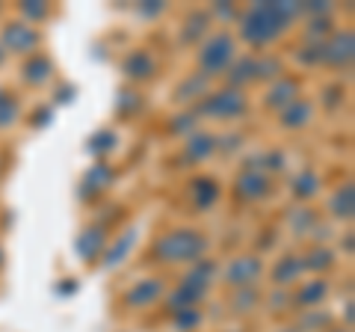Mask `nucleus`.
<instances>
[{
    "instance_id": "nucleus-8",
    "label": "nucleus",
    "mask_w": 355,
    "mask_h": 332,
    "mask_svg": "<svg viewBox=\"0 0 355 332\" xmlns=\"http://www.w3.org/2000/svg\"><path fill=\"white\" fill-rule=\"evenodd\" d=\"M163 297V282L160 279H142L125 294V303L130 308H148Z\"/></svg>"
},
{
    "instance_id": "nucleus-9",
    "label": "nucleus",
    "mask_w": 355,
    "mask_h": 332,
    "mask_svg": "<svg viewBox=\"0 0 355 332\" xmlns=\"http://www.w3.org/2000/svg\"><path fill=\"white\" fill-rule=\"evenodd\" d=\"M234 190L243 199H263L270 193V175H266V169H243Z\"/></svg>"
},
{
    "instance_id": "nucleus-12",
    "label": "nucleus",
    "mask_w": 355,
    "mask_h": 332,
    "mask_svg": "<svg viewBox=\"0 0 355 332\" xmlns=\"http://www.w3.org/2000/svg\"><path fill=\"white\" fill-rule=\"evenodd\" d=\"M296 98H299V83L291 81V77H279L272 90L266 92V107H272V110H287V107L296 101Z\"/></svg>"
},
{
    "instance_id": "nucleus-7",
    "label": "nucleus",
    "mask_w": 355,
    "mask_h": 332,
    "mask_svg": "<svg viewBox=\"0 0 355 332\" xmlns=\"http://www.w3.org/2000/svg\"><path fill=\"white\" fill-rule=\"evenodd\" d=\"M258 276H261V261L254 256H240L225 267V282L234 285L237 291L240 288H249V282H254Z\"/></svg>"
},
{
    "instance_id": "nucleus-28",
    "label": "nucleus",
    "mask_w": 355,
    "mask_h": 332,
    "mask_svg": "<svg viewBox=\"0 0 355 332\" xmlns=\"http://www.w3.org/2000/svg\"><path fill=\"white\" fill-rule=\"evenodd\" d=\"M24 13L33 15V18H44V15H48V9H44V6H36V9H33V6H24Z\"/></svg>"
},
{
    "instance_id": "nucleus-16",
    "label": "nucleus",
    "mask_w": 355,
    "mask_h": 332,
    "mask_svg": "<svg viewBox=\"0 0 355 332\" xmlns=\"http://www.w3.org/2000/svg\"><path fill=\"white\" fill-rule=\"evenodd\" d=\"M193 196H196V202L202 205V208H210L219 199V187L210 181V179H198V181H193Z\"/></svg>"
},
{
    "instance_id": "nucleus-10",
    "label": "nucleus",
    "mask_w": 355,
    "mask_h": 332,
    "mask_svg": "<svg viewBox=\"0 0 355 332\" xmlns=\"http://www.w3.org/2000/svg\"><path fill=\"white\" fill-rule=\"evenodd\" d=\"M121 69H125V74L133 77V81H148V77H154V72H157V63H154L148 51H130L125 63H121Z\"/></svg>"
},
{
    "instance_id": "nucleus-18",
    "label": "nucleus",
    "mask_w": 355,
    "mask_h": 332,
    "mask_svg": "<svg viewBox=\"0 0 355 332\" xmlns=\"http://www.w3.org/2000/svg\"><path fill=\"white\" fill-rule=\"evenodd\" d=\"M320 190V179L311 169H305V172H299L296 175V181H293V196H302V199H308V196H314Z\"/></svg>"
},
{
    "instance_id": "nucleus-14",
    "label": "nucleus",
    "mask_w": 355,
    "mask_h": 332,
    "mask_svg": "<svg viewBox=\"0 0 355 332\" xmlns=\"http://www.w3.org/2000/svg\"><path fill=\"white\" fill-rule=\"evenodd\" d=\"M53 74V63L44 57V53H36L27 65H24V81L27 83H44Z\"/></svg>"
},
{
    "instance_id": "nucleus-17",
    "label": "nucleus",
    "mask_w": 355,
    "mask_h": 332,
    "mask_svg": "<svg viewBox=\"0 0 355 332\" xmlns=\"http://www.w3.org/2000/svg\"><path fill=\"white\" fill-rule=\"evenodd\" d=\"M187 151V158L190 160H205L210 151H214V137H207V134H196L190 140V146L184 149Z\"/></svg>"
},
{
    "instance_id": "nucleus-15",
    "label": "nucleus",
    "mask_w": 355,
    "mask_h": 332,
    "mask_svg": "<svg viewBox=\"0 0 355 332\" xmlns=\"http://www.w3.org/2000/svg\"><path fill=\"white\" fill-rule=\"evenodd\" d=\"M331 214L338 219H352V184L340 187L335 193V199H331Z\"/></svg>"
},
{
    "instance_id": "nucleus-4",
    "label": "nucleus",
    "mask_w": 355,
    "mask_h": 332,
    "mask_svg": "<svg viewBox=\"0 0 355 332\" xmlns=\"http://www.w3.org/2000/svg\"><path fill=\"white\" fill-rule=\"evenodd\" d=\"M198 110L207 116H216V119H237L246 113V98H243L240 90H225V92H214L205 98V104H198Z\"/></svg>"
},
{
    "instance_id": "nucleus-13",
    "label": "nucleus",
    "mask_w": 355,
    "mask_h": 332,
    "mask_svg": "<svg viewBox=\"0 0 355 332\" xmlns=\"http://www.w3.org/2000/svg\"><path fill=\"white\" fill-rule=\"evenodd\" d=\"M311 113H314V107H311V101H305V98H296V101L282 110V122L284 128H302L311 122Z\"/></svg>"
},
{
    "instance_id": "nucleus-6",
    "label": "nucleus",
    "mask_w": 355,
    "mask_h": 332,
    "mask_svg": "<svg viewBox=\"0 0 355 332\" xmlns=\"http://www.w3.org/2000/svg\"><path fill=\"white\" fill-rule=\"evenodd\" d=\"M3 45H6V51H12V53H30V51H36V45H39V33H36L33 24L18 21V24L3 27Z\"/></svg>"
},
{
    "instance_id": "nucleus-23",
    "label": "nucleus",
    "mask_w": 355,
    "mask_h": 332,
    "mask_svg": "<svg viewBox=\"0 0 355 332\" xmlns=\"http://www.w3.org/2000/svg\"><path fill=\"white\" fill-rule=\"evenodd\" d=\"M128 247H133V235H130V231H125V235L119 238V243L113 247V252H110V256H104V267H116V264L121 261V256L128 252Z\"/></svg>"
},
{
    "instance_id": "nucleus-22",
    "label": "nucleus",
    "mask_w": 355,
    "mask_h": 332,
    "mask_svg": "<svg viewBox=\"0 0 355 332\" xmlns=\"http://www.w3.org/2000/svg\"><path fill=\"white\" fill-rule=\"evenodd\" d=\"M323 297H326V282H311L296 294V300L302 306H314V303L323 300Z\"/></svg>"
},
{
    "instance_id": "nucleus-2",
    "label": "nucleus",
    "mask_w": 355,
    "mask_h": 332,
    "mask_svg": "<svg viewBox=\"0 0 355 332\" xmlns=\"http://www.w3.org/2000/svg\"><path fill=\"white\" fill-rule=\"evenodd\" d=\"M207 238L196 229H175L169 235H163L151 247V256L163 264H181V261H196L205 252Z\"/></svg>"
},
{
    "instance_id": "nucleus-26",
    "label": "nucleus",
    "mask_w": 355,
    "mask_h": 332,
    "mask_svg": "<svg viewBox=\"0 0 355 332\" xmlns=\"http://www.w3.org/2000/svg\"><path fill=\"white\" fill-rule=\"evenodd\" d=\"M86 181L92 184V190H104V187L110 184V172H107V166H95V169H89Z\"/></svg>"
},
{
    "instance_id": "nucleus-27",
    "label": "nucleus",
    "mask_w": 355,
    "mask_h": 332,
    "mask_svg": "<svg viewBox=\"0 0 355 332\" xmlns=\"http://www.w3.org/2000/svg\"><path fill=\"white\" fill-rule=\"evenodd\" d=\"M305 261H308V267H311V270H314V267H317V261H323V264H320V267H329V261H331V256H329V252H326V249H317V252H314V256H308Z\"/></svg>"
},
{
    "instance_id": "nucleus-5",
    "label": "nucleus",
    "mask_w": 355,
    "mask_h": 332,
    "mask_svg": "<svg viewBox=\"0 0 355 332\" xmlns=\"http://www.w3.org/2000/svg\"><path fill=\"white\" fill-rule=\"evenodd\" d=\"M352 60V33H331V39L320 45V63L329 65H349Z\"/></svg>"
},
{
    "instance_id": "nucleus-24",
    "label": "nucleus",
    "mask_w": 355,
    "mask_h": 332,
    "mask_svg": "<svg viewBox=\"0 0 355 332\" xmlns=\"http://www.w3.org/2000/svg\"><path fill=\"white\" fill-rule=\"evenodd\" d=\"M205 92V83H202V74H196L190 83H184L181 90L175 92V98H181V101H193V98H202Z\"/></svg>"
},
{
    "instance_id": "nucleus-11",
    "label": "nucleus",
    "mask_w": 355,
    "mask_h": 332,
    "mask_svg": "<svg viewBox=\"0 0 355 332\" xmlns=\"http://www.w3.org/2000/svg\"><path fill=\"white\" fill-rule=\"evenodd\" d=\"M107 229L104 226H89L83 235H80V243H77V252L86 258V261H95L101 252L107 249Z\"/></svg>"
},
{
    "instance_id": "nucleus-25",
    "label": "nucleus",
    "mask_w": 355,
    "mask_h": 332,
    "mask_svg": "<svg viewBox=\"0 0 355 332\" xmlns=\"http://www.w3.org/2000/svg\"><path fill=\"white\" fill-rule=\"evenodd\" d=\"M198 320H202V312H196V308H178L175 326H178V329H184V332H190V329H196Z\"/></svg>"
},
{
    "instance_id": "nucleus-21",
    "label": "nucleus",
    "mask_w": 355,
    "mask_h": 332,
    "mask_svg": "<svg viewBox=\"0 0 355 332\" xmlns=\"http://www.w3.org/2000/svg\"><path fill=\"white\" fill-rule=\"evenodd\" d=\"M254 77V60H240L234 69H228V81L234 83V90L240 83H246V81H252Z\"/></svg>"
},
{
    "instance_id": "nucleus-20",
    "label": "nucleus",
    "mask_w": 355,
    "mask_h": 332,
    "mask_svg": "<svg viewBox=\"0 0 355 332\" xmlns=\"http://www.w3.org/2000/svg\"><path fill=\"white\" fill-rule=\"evenodd\" d=\"M15 119H18V101L9 92L0 90V128L15 125Z\"/></svg>"
},
{
    "instance_id": "nucleus-1",
    "label": "nucleus",
    "mask_w": 355,
    "mask_h": 332,
    "mask_svg": "<svg viewBox=\"0 0 355 332\" xmlns=\"http://www.w3.org/2000/svg\"><path fill=\"white\" fill-rule=\"evenodd\" d=\"M296 15H299L296 3H258L243 15L240 33L252 45H266V42H272L275 36H282Z\"/></svg>"
},
{
    "instance_id": "nucleus-3",
    "label": "nucleus",
    "mask_w": 355,
    "mask_h": 332,
    "mask_svg": "<svg viewBox=\"0 0 355 332\" xmlns=\"http://www.w3.org/2000/svg\"><path fill=\"white\" fill-rule=\"evenodd\" d=\"M231 63H234V39H231L228 33L210 36L202 45V51H198V69H202L207 77L228 72Z\"/></svg>"
},
{
    "instance_id": "nucleus-19",
    "label": "nucleus",
    "mask_w": 355,
    "mask_h": 332,
    "mask_svg": "<svg viewBox=\"0 0 355 332\" xmlns=\"http://www.w3.org/2000/svg\"><path fill=\"white\" fill-rule=\"evenodd\" d=\"M299 270H302V261H299V258H282V261H279V267L272 270V276H275V282L291 285V282H296Z\"/></svg>"
}]
</instances>
